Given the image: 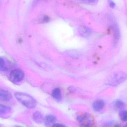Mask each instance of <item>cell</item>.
<instances>
[{
	"instance_id": "1",
	"label": "cell",
	"mask_w": 127,
	"mask_h": 127,
	"mask_svg": "<svg viewBox=\"0 0 127 127\" xmlns=\"http://www.w3.org/2000/svg\"><path fill=\"white\" fill-rule=\"evenodd\" d=\"M15 95L16 99L25 107L29 109H33L35 107L36 101L31 95L20 92L16 93Z\"/></svg>"
},
{
	"instance_id": "2",
	"label": "cell",
	"mask_w": 127,
	"mask_h": 127,
	"mask_svg": "<svg viewBox=\"0 0 127 127\" xmlns=\"http://www.w3.org/2000/svg\"><path fill=\"white\" fill-rule=\"evenodd\" d=\"M77 120L80 127H95L92 116L88 113H82L77 116Z\"/></svg>"
},
{
	"instance_id": "3",
	"label": "cell",
	"mask_w": 127,
	"mask_h": 127,
	"mask_svg": "<svg viewBox=\"0 0 127 127\" xmlns=\"http://www.w3.org/2000/svg\"><path fill=\"white\" fill-rule=\"evenodd\" d=\"M127 79V74L123 72H116L109 81V84L111 86L115 87L121 84Z\"/></svg>"
},
{
	"instance_id": "4",
	"label": "cell",
	"mask_w": 127,
	"mask_h": 127,
	"mask_svg": "<svg viewBox=\"0 0 127 127\" xmlns=\"http://www.w3.org/2000/svg\"><path fill=\"white\" fill-rule=\"evenodd\" d=\"M24 77V73L21 69H15L11 71L10 74V78L12 81L19 82L22 81Z\"/></svg>"
},
{
	"instance_id": "5",
	"label": "cell",
	"mask_w": 127,
	"mask_h": 127,
	"mask_svg": "<svg viewBox=\"0 0 127 127\" xmlns=\"http://www.w3.org/2000/svg\"><path fill=\"white\" fill-rule=\"evenodd\" d=\"M113 32V45L114 47H116L118 44L121 38V33L118 26L116 24H114L112 26Z\"/></svg>"
},
{
	"instance_id": "6",
	"label": "cell",
	"mask_w": 127,
	"mask_h": 127,
	"mask_svg": "<svg viewBox=\"0 0 127 127\" xmlns=\"http://www.w3.org/2000/svg\"><path fill=\"white\" fill-rule=\"evenodd\" d=\"M12 98V95L10 93L6 90L0 88V100L3 101L10 100Z\"/></svg>"
},
{
	"instance_id": "7",
	"label": "cell",
	"mask_w": 127,
	"mask_h": 127,
	"mask_svg": "<svg viewBox=\"0 0 127 127\" xmlns=\"http://www.w3.org/2000/svg\"><path fill=\"white\" fill-rule=\"evenodd\" d=\"M78 32L81 36L88 38L92 33V31L89 28L85 26H80L78 28Z\"/></svg>"
},
{
	"instance_id": "8",
	"label": "cell",
	"mask_w": 127,
	"mask_h": 127,
	"mask_svg": "<svg viewBox=\"0 0 127 127\" xmlns=\"http://www.w3.org/2000/svg\"><path fill=\"white\" fill-rule=\"evenodd\" d=\"M45 124L47 127H52L55 124L56 118L53 115H48L45 118Z\"/></svg>"
},
{
	"instance_id": "9",
	"label": "cell",
	"mask_w": 127,
	"mask_h": 127,
	"mask_svg": "<svg viewBox=\"0 0 127 127\" xmlns=\"http://www.w3.org/2000/svg\"><path fill=\"white\" fill-rule=\"evenodd\" d=\"M104 104L105 103L103 100H97L93 103V107L95 111L96 112H99L103 108Z\"/></svg>"
},
{
	"instance_id": "10",
	"label": "cell",
	"mask_w": 127,
	"mask_h": 127,
	"mask_svg": "<svg viewBox=\"0 0 127 127\" xmlns=\"http://www.w3.org/2000/svg\"><path fill=\"white\" fill-rule=\"evenodd\" d=\"M33 119L35 122L38 124H41L44 121V118L42 114L38 111H36L33 115Z\"/></svg>"
},
{
	"instance_id": "11",
	"label": "cell",
	"mask_w": 127,
	"mask_h": 127,
	"mask_svg": "<svg viewBox=\"0 0 127 127\" xmlns=\"http://www.w3.org/2000/svg\"><path fill=\"white\" fill-rule=\"evenodd\" d=\"M11 111L10 107L0 103V116L9 113Z\"/></svg>"
},
{
	"instance_id": "12",
	"label": "cell",
	"mask_w": 127,
	"mask_h": 127,
	"mask_svg": "<svg viewBox=\"0 0 127 127\" xmlns=\"http://www.w3.org/2000/svg\"><path fill=\"white\" fill-rule=\"evenodd\" d=\"M52 95L53 97L57 100H60L62 99V95L61 91L58 88H56L53 90Z\"/></svg>"
},
{
	"instance_id": "13",
	"label": "cell",
	"mask_w": 127,
	"mask_h": 127,
	"mask_svg": "<svg viewBox=\"0 0 127 127\" xmlns=\"http://www.w3.org/2000/svg\"><path fill=\"white\" fill-rule=\"evenodd\" d=\"M114 106L116 109L121 110L124 107L125 103L121 100H117L115 102Z\"/></svg>"
},
{
	"instance_id": "14",
	"label": "cell",
	"mask_w": 127,
	"mask_h": 127,
	"mask_svg": "<svg viewBox=\"0 0 127 127\" xmlns=\"http://www.w3.org/2000/svg\"><path fill=\"white\" fill-rule=\"evenodd\" d=\"M119 115L122 121L124 122L127 121V111L126 110H121L119 113Z\"/></svg>"
},
{
	"instance_id": "15",
	"label": "cell",
	"mask_w": 127,
	"mask_h": 127,
	"mask_svg": "<svg viewBox=\"0 0 127 127\" xmlns=\"http://www.w3.org/2000/svg\"><path fill=\"white\" fill-rule=\"evenodd\" d=\"M81 1L88 4L93 3L96 2L97 0H81Z\"/></svg>"
},
{
	"instance_id": "16",
	"label": "cell",
	"mask_w": 127,
	"mask_h": 127,
	"mask_svg": "<svg viewBox=\"0 0 127 127\" xmlns=\"http://www.w3.org/2000/svg\"><path fill=\"white\" fill-rule=\"evenodd\" d=\"M4 64L5 62L3 59L1 57H0V67L3 68L4 66Z\"/></svg>"
},
{
	"instance_id": "17",
	"label": "cell",
	"mask_w": 127,
	"mask_h": 127,
	"mask_svg": "<svg viewBox=\"0 0 127 127\" xmlns=\"http://www.w3.org/2000/svg\"><path fill=\"white\" fill-rule=\"evenodd\" d=\"M109 6L112 8H114L115 6V4L112 0H110L109 1Z\"/></svg>"
},
{
	"instance_id": "18",
	"label": "cell",
	"mask_w": 127,
	"mask_h": 127,
	"mask_svg": "<svg viewBox=\"0 0 127 127\" xmlns=\"http://www.w3.org/2000/svg\"><path fill=\"white\" fill-rule=\"evenodd\" d=\"M52 127H65L64 125L61 124H54Z\"/></svg>"
},
{
	"instance_id": "19",
	"label": "cell",
	"mask_w": 127,
	"mask_h": 127,
	"mask_svg": "<svg viewBox=\"0 0 127 127\" xmlns=\"http://www.w3.org/2000/svg\"><path fill=\"white\" fill-rule=\"evenodd\" d=\"M124 127H127V123L125 125Z\"/></svg>"
},
{
	"instance_id": "20",
	"label": "cell",
	"mask_w": 127,
	"mask_h": 127,
	"mask_svg": "<svg viewBox=\"0 0 127 127\" xmlns=\"http://www.w3.org/2000/svg\"><path fill=\"white\" fill-rule=\"evenodd\" d=\"M15 127H21V126H15Z\"/></svg>"
},
{
	"instance_id": "21",
	"label": "cell",
	"mask_w": 127,
	"mask_h": 127,
	"mask_svg": "<svg viewBox=\"0 0 127 127\" xmlns=\"http://www.w3.org/2000/svg\"></svg>"
},
{
	"instance_id": "22",
	"label": "cell",
	"mask_w": 127,
	"mask_h": 127,
	"mask_svg": "<svg viewBox=\"0 0 127 127\" xmlns=\"http://www.w3.org/2000/svg\"><path fill=\"white\" fill-rule=\"evenodd\" d=\"M0 127H1V126H0Z\"/></svg>"
}]
</instances>
